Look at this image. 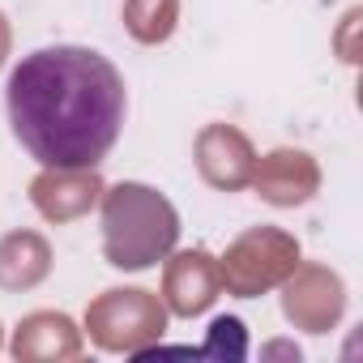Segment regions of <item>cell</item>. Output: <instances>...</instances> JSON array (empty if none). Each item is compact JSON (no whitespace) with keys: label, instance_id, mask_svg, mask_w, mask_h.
Listing matches in <instances>:
<instances>
[{"label":"cell","instance_id":"1","mask_svg":"<svg viewBox=\"0 0 363 363\" xmlns=\"http://www.w3.org/2000/svg\"><path fill=\"white\" fill-rule=\"evenodd\" d=\"M5 107L13 137L39 167L90 171L120 141L128 94L103 52L56 43L13 65Z\"/></svg>","mask_w":363,"mask_h":363}]
</instances>
